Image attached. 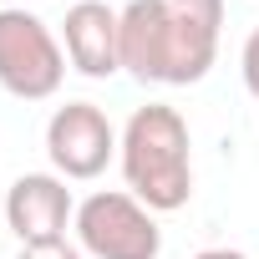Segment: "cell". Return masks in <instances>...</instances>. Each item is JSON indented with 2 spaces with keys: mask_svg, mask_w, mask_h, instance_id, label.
Listing matches in <instances>:
<instances>
[{
  "mask_svg": "<svg viewBox=\"0 0 259 259\" xmlns=\"http://www.w3.org/2000/svg\"><path fill=\"white\" fill-rule=\"evenodd\" d=\"M224 0H127L122 71L143 87H193L219 61Z\"/></svg>",
  "mask_w": 259,
  "mask_h": 259,
  "instance_id": "1",
  "label": "cell"
},
{
  "mask_svg": "<svg viewBox=\"0 0 259 259\" xmlns=\"http://www.w3.org/2000/svg\"><path fill=\"white\" fill-rule=\"evenodd\" d=\"M127 193L148 203L153 213H173L193 198V133L178 107L148 102L127 117L117 148Z\"/></svg>",
  "mask_w": 259,
  "mask_h": 259,
  "instance_id": "2",
  "label": "cell"
},
{
  "mask_svg": "<svg viewBox=\"0 0 259 259\" xmlns=\"http://www.w3.org/2000/svg\"><path fill=\"white\" fill-rule=\"evenodd\" d=\"M61 81H66V46L36 11L6 6L0 11V87L16 102H46L61 92Z\"/></svg>",
  "mask_w": 259,
  "mask_h": 259,
  "instance_id": "3",
  "label": "cell"
},
{
  "mask_svg": "<svg viewBox=\"0 0 259 259\" xmlns=\"http://www.w3.org/2000/svg\"><path fill=\"white\" fill-rule=\"evenodd\" d=\"M76 244L92 259H158L163 229L148 203H138L127 188H97L76 203Z\"/></svg>",
  "mask_w": 259,
  "mask_h": 259,
  "instance_id": "4",
  "label": "cell"
},
{
  "mask_svg": "<svg viewBox=\"0 0 259 259\" xmlns=\"http://www.w3.org/2000/svg\"><path fill=\"white\" fill-rule=\"evenodd\" d=\"M117 148H122V133L107 122V112L97 102H66L46 122V158L71 183H87V178L107 173Z\"/></svg>",
  "mask_w": 259,
  "mask_h": 259,
  "instance_id": "5",
  "label": "cell"
},
{
  "mask_svg": "<svg viewBox=\"0 0 259 259\" xmlns=\"http://www.w3.org/2000/svg\"><path fill=\"white\" fill-rule=\"evenodd\" d=\"M66 224H76V198L61 173H21L6 188V229L21 244L66 239Z\"/></svg>",
  "mask_w": 259,
  "mask_h": 259,
  "instance_id": "6",
  "label": "cell"
},
{
  "mask_svg": "<svg viewBox=\"0 0 259 259\" xmlns=\"http://www.w3.org/2000/svg\"><path fill=\"white\" fill-rule=\"evenodd\" d=\"M61 46L81 76L92 81L117 76L122 71V11H112L107 0H76L61 21Z\"/></svg>",
  "mask_w": 259,
  "mask_h": 259,
  "instance_id": "7",
  "label": "cell"
},
{
  "mask_svg": "<svg viewBox=\"0 0 259 259\" xmlns=\"http://www.w3.org/2000/svg\"><path fill=\"white\" fill-rule=\"evenodd\" d=\"M16 259H87L81 244H66V239H51V244H21Z\"/></svg>",
  "mask_w": 259,
  "mask_h": 259,
  "instance_id": "8",
  "label": "cell"
},
{
  "mask_svg": "<svg viewBox=\"0 0 259 259\" xmlns=\"http://www.w3.org/2000/svg\"><path fill=\"white\" fill-rule=\"evenodd\" d=\"M239 66H244V87L259 97V26L249 31V41H244V51H239Z\"/></svg>",
  "mask_w": 259,
  "mask_h": 259,
  "instance_id": "9",
  "label": "cell"
},
{
  "mask_svg": "<svg viewBox=\"0 0 259 259\" xmlns=\"http://www.w3.org/2000/svg\"><path fill=\"white\" fill-rule=\"evenodd\" d=\"M193 259H249V254H239V249H203V254H193Z\"/></svg>",
  "mask_w": 259,
  "mask_h": 259,
  "instance_id": "10",
  "label": "cell"
}]
</instances>
